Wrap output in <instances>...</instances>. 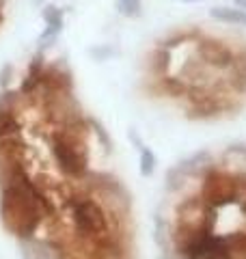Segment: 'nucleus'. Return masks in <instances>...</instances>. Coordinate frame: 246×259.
I'll return each mask as SVG.
<instances>
[{
	"mask_svg": "<svg viewBox=\"0 0 246 259\" xmlns=\"http://www.w3.org/2000/svg\"><path fill=\"white\" fill-rule=\"evenodd\" d=\"M89 54H91L95 61H106L110 54H114V50H112V48H108V46H106V48H91Z\"/></svg>",
	"mask_w": 246,
	"mask_h": 259,
	"instance_id": "nucleus-28",
	"label": "nucleus"
},
{
	"mask_svg": "<svg viewBox=\"0 0 246 259\" xmlns=\"http://www.w3.org/2000/svg\"><path fill=\"white\" fill-rule=\"evenodd\" d=\"M199 194L210 207L220 209L237 203L242 197V188L240 182H237V175H231L216 166L214 171H210L199 182Z\"/></svg>",
	"mask_w": 246,
	"mask_h": 259,
	"instance_id": "nucleus-4",
	"label": "nucleus"
},
{
	"mask_svg": "<svg viewBox=\"0 0 246 259\" xmlns=\"http://www.w3.org/2000/svg\"><path fill=\"white\" fill-rule=\"evenodd\" d=\"M39 89H44V93H46L48 100L54 97V95H69L71 89H73V78H71L69 67L65 63L46 65Z\"/></svg>",
	"mask_w": 246,
	"mask_h": 259,
	"instance_id": "nucleus-9",
	"label": "nucleus"
},
{
	"mask_svg": "<svg viewBox=\"0 0 246 259\" xmlns=\"http://www.w3.org/2000/svg\"><path fill=\"white\" fill-rule=\"evenodd\" d=\"M177 3H201V0H177Z\"/></svg>",
	"mask_w": 246,
	"mask_h": 259,
	"instance_id": "nucleus-31",
	"label": "nucleus"
},
{
	"mask_svg": "<svg viewBox=\"0 0 246 259\" xmlns=\"http://www.w3.org/2000/svg\"><path fill=\"white\" fill-rule=\"evenodd\" d=\"M171 67V52L164 48H155L149 56V69L153 71L158 78H162Z\"/></svg>",
	"mask_w": 246,
	"mask_h": 259,
	"instance_id": "nucleus-20",
	"label": "nucleus"
},
{
	"mask_svg": "<svg viewBox=\"0 0 246 259\" xmlns=\"http://www.w3.org/2000/svg\"><path fill=\"white\" fill-rule=\"evenodd\" d=\"M20 121L18 115L11 110H0V139H9V136L20 134Z\"/></svg>",
	"mask_w": 246,
	"mask_h": 259,
	"instance_id": "nucleus-21",
	"label": "nucleus"
},
{
	"mask_svg": "<svg viewBox=\"0 0 246 259\" xmlns=\"http://www.w3.org/2000/svg\"><path fill=\"white\" fill-rule=\"evenodd\" d=\"M54 214L52 199L30 180L26 168L0 188V221L5 231L18 238V242L35 238L46 218Z\"/></svg>",
	"mask_w": 246,
	"mask_h": 259,
	"instance_id": "nucleus-1",
	"label": "nucleus"
},
{
	"mask_svg": "<svg viewBox=\"0 0 246 259\" xmlns=\"http://www.w3.org/2000/svg\"><path fill=\"white\" fill-rule=\"evenodd\" d=\"M22 259H71L67 246L54 238H30L20 242Z\"/></svg>",
	"mask_w": 246,
	"mask_h": 259,
	"instance_id": "nucleus-8",
	"label": "nucleus"
},
{
	"mask_svg": "<svg viewBox=\"0 0 246 259\" xmlns=\"http://www.w3.org/2000/svg\"><path fill=\"white\" fill-rule=\"evenodd\" d=\"M177 259H233L225 233H203L175 250Z\"/></svg>",
	"mask_w": 246,
	"mask_h": 259,
	"instance_id": "nucleus-5",
	"label": "nucleus"
},
{
	"mask_svg": "<svg viewBox=\"0 0 246 259\" xmlns=\"http://www.w3.org/2000/svg\"><path fill=\"white\" fill-rule=\"evenodd\" d=\"M227 110V104L218 95L203 93L201 97H192L190 106H188V117L190 119H212L218 117L220 112Z\"/></svg>",
	"mask_w": 246,
	"mask_h": 259,
	"instance_id": "nucleus-12",
	"label": "nucleus"
},
{
	"mask_svg": "<svg viewBox=\"0 0 246 259\" xmlns=\"http://www.w3.org/2000/svg\"><path fill=\"white\" fill-rule=\"evenodd\" d=\"M210 15L216 22L229 24V26H246V11L237 7H212Z\"/></svg>",
	"mask_w": 246,
	"mask_h": 259,
	"instance_id": "nucleus-17",
	"label": "nucleus"
},
{
	"mask_svg": "<svg viewBox=\"0 0 246 259\" xmlns=\"http://www.w3.org/2000/svg\"><path fill=\"white\" fill-rule=\"evenodd\" d=\"M67 207H69V216H71V225L76 231L78 242H91L106 236L110 231H121L117 229L112 223L110 214L104 209V205L91 194H87L85 190L71 194L67 199Z\"/></svg>",
	"mask_w": 246,
	"mask_h": 259,
	"instance_id": "nucleus-3",
	"label": "nucleus"
},
{
	"mask_svg": "<svg viewBox=\"0 0 246 259\" xmlns=\"http://www.w3.org/2000/svg\"><path fill=\"white\" fill-rule=\"evenodd\" d=\"M117 11L123 15V18H141L143 13V3L141 0H117Z\"/></svg>",
	"mask_w": 246,
	"mask_h": 259,
	"instance_id": "nucleus-24",
	"label": "nucleus"
},
{
	"mask_svg": "<svg viewBox=\"0 0 246 259\" xmlns=\"http://www.w3.org/2000/svg\"><path fill=\"white\" fill-rule=\"evenodd\" d=\"M46 0H32V5H37V7H44Z\"/></svg>",
	"mask_w": 246,
	"mask_h": 259,
	"instance_id": "nucleus-30",
	"label": "nucleus"
},
{
	"mask_svg": "<svg viewBox=\"0 0 246 259\" xmlns=\"http://www.w3.org/2000/svg\"><path fill=\"white\" fill-rule=\"evenodd\" d=\"M229 84H231L235 91H240V93L246 91V48L233 54V65H231Z\"/></svg>",
	"mask_w": 246,
	"mask_h": 259,
	"instance_id": "nucleus-18",
	"label": "nucleus"
},
{
	"mask_svg": "<svg viewBox=\"0 0 246 259\" xmlns=\"http://www.w3.org/2000/svg\"><path fill=\"white\" fill-rule=\"evenodd\" d=\"M24 149L26 143L20 134L0 139V188L7 186L20 171H24Z\"/></svg>",
	"mask_w": 246,
	"mask_h": 259,
	"instance_id": "nucleus-6",
	"label": "nucleus"
},
{
	"mask_svg": "<svg viewBox=\"0 0 246 259\" xmlns=\"http://www.w3.org/2000/svg\"><path fill=\"white\" fill-rule=\"evenodd\" d=\"M41 15H44V22H46V30L39 37V52H46L48 48L54 46L56 37L63 30V9H59L56 5H44Z\"/></svg>",
	"mask_w": 246,
	"mask_h": 259,
	"instance_id": "nucleus-10",
	"label": "nucleus"
},
{
	"mask_svg": "<svg viewBox=\"0 0 246 259\" xmlns=\"http://www.w3.org/2000/svg\"><path fill=\"white\" fill-rule=\"evenodd\" d=\"M18 102H20V91H3L0 93V110H11L15 112L18 108Z\"/></svg>",
	"mask_w": 246,
	"mask_h": 259,
	"instance_id": "nucleus-25",
	"label": "nucleus"
},
{
	"mask_svg": "<svg viewBox=\"0 0 246 259\" xmlns=\"http://www.w3.org/2000/svg\"><path fill=\"white\" fill-rule=\"evenodd\" d=\"M188 37H192V35H184V32H175V35H171L167 39H160L158 41V48H164V50H169L171 52V48H175L179 44H184Z\"/></svg>",
	"mask_w": 246,
	"mask_h": 259,
	"instance_id": "nucleus-26",
	"label": "nucleus"
},
{
	"mask_svg": "<svg viewBox=\"0 0 246 259\" xmlns=\"http://www.w3.org/2000/svg\"><path fill=\"white\" fill-rule=\"evenodd\" d=\"M160 87H162V91L167 95H171V97H182V95L188 93V87L179 78H173V76H162Z\"/></svg>",
	"mask_w": 246,
	"mask_h": 259,
	"instance_id": "nucleus-23",
	"label": "nucleus"
},
{
	"mask_svg": "<svg viewBox=\"0 0 246 259\" xmlns=\"http://www.w3.org/2000/svg\"><path fill=\"white\" fill-rule=\"evenodd\" d=\"M235 5H237V9L246 11V0H235Z\"/></svg>",
	"mask_w": 246,
	"mask_h": 259,
	"instance_id": "nucleus-29",
	"label": "nucleus"
},
{
	"mask_svg": "<svg viewBox=\"0 0 246 259\" xmlns=\"http://www.w3.org/2000/svg\"><path fill=\"white\" fill-rule=\"evenodd\" d=\"M11 76H13V67L9 63H5L3 67H0V89H9Z\"/></svg>",
	"mask_w": 246,
	"mask_h": 259,
	"instance_id": "nucleus-27",
	"label": "nucleus"
},
{
	"mask_svg": "<svg viewBox=\"0 0 246 259\" xmlns=\"http://www.w3.org/2000/svg\"><path fill=\"white\" fill-rule=\"evenodd\" d=\"M153 242L160 253H173V223L160 212L153 216Z\"/></svg>",
	"mask_w": 246,
	"mask_h": 259,
	"instance_id": "nucleus-15",
	"label": "nucleus"
},
{
	"mask_svg": "<svg viewBox=\"0 0 246 259\" xmlns=\"http://www.w3.org/2000/svg\"><path fill=\"white\" fill-rule=\"evenodd\" d=\"M44 69H46V56H44V52H37L32 56V61L28 63V71L20 84V95H32L39 91Z\"/></svg>",
	"mask_w": 246,
	"mask_h": 259,
	"instance_id": "nucleus-14",
	"label": "nucleus"
},
{
	"mask_svg": "<svg viewBox=\"0 0 246 259\" xmlns=\"http://www.w3.org/2000/svg\"><path fill=\"white\" fill-rule=\"evenodd\" d=\"M192 180L188 177V173L184 171V166L179 164H173L167 171V175H164V190L171 192V194H179V192H184L186 190V186L190 184Z\"/></svg>",
	"mask_w": 246,
	"mask_h": 259,
	"instance_id": "nucleus-16",
	"label": "nucleus"
},
{
	"mask_svg": "<svg viewBox=\"0 0 246 259\" xmlns=\"http://www.w3.org/2000/svg\"><path fill=\"white\" fill-rule=\"evenodd\" d=\"M138 149V171H141L143 177H151L155 173V164H158V158H155V153L151 147H147L143 143Z\"/></svg>",
	"mask_w": 246,
	"mask_h": 259,
	"instance_id": "nucleus-19",
	"label": "nucleus"
},
{
	"mask_svg": "<svg viewBox=\"0 0 246 259\" xmlns=\"http://www.w3.org/2000/svg\"><path fill=\"white\" fill-rule=\"evenodd\" d=\"M218 166L231 175H244L246 173V145L242 143L229 145L223 151V156H220Z\"/></svg>",
	"mask_w": 246,
	"mask_h": 259,
	"instance_id": "nucleus-13",
	"label": "nucleus"
},
{
	"mask_svg": "<svg viewBox=\"0 0 246 259\" xmlns=\"http://www.w3.org/2000/svg\"><path fill=\"white\" fill-rule=\"evenodd\" d=\"M179 164L184 166V171L188 173V177H190L192 182H201L210 171H214L218 166V162L208 149H199V151H194L192 156L182 160Z\"/></svg>",
	"mask_w": 246,
	"mask_h": 259,
	"instance_id": "nucleus-11",
	"label": "nucleus"
},
{
	"mask_svg": "<svg viewBox=\"0 0 246 259\" xmlns=\"http://www.w3.org/2000/svg\"><path fill=\"white\" fill-rule=\"evenodd\" d=\"M196 54H199V61L205 67L212 69H231L233 65V50L229 48L225 41L214 37H203L196 41Z\"/></svg>",
	"mask_w": 246,
	"mask_h": 259,
	"instance_id": "nucleus-7",
	"label": "nucleus"
},
{
	"mask_svg": "<svg viewBox=\"0 0 246 259\" xmlns=\"http://www.w3.org/2000/svg\"><path fill=\"white\" fill-rule=\"evenodd\" d=\"M87 121H89V130H91V134L102 143L104 151H112L114 143H112V139H110V134L106 132V127L102 125V121H97V119H93V117H87Z\"/></svg>",
	"mask_w": 246,
	"mask_h": 259,
	"instance_id": "nucleus-22",
	"label": "nucleus"
},
{
	"mask_svg": "<svg viewBox=\"0 0 246 259\" xmlns=\"http://www.w3.org/2000/svg\"><path fill=\"white\" fill-rule=\"evenodd\" d=\"M3 20H5V15H3V11H0V24H3Z\"/></svg>",
	"mask_w": 246,
	"mask_h": 259,
	"instance_id": "nucleus-32",
	"label": "nucleus"
},
{
	"mask_svg": "<svg viewBox=\"0 0 246 259\" xmlns=\"http://www.w3.org/2000/svg\"><path fill=\"white\" fill-rule=\"evenodd\" d=\"M89 121L85 115L67 121L52 136V158L61 173L69 180L82 182L89 173Z\"/></svg>",
	"mask_w": 246,
	"mask_h": 259,
	"instance_id": "nucleus-2",
	"label": "nucleus"
}]
</instances>
